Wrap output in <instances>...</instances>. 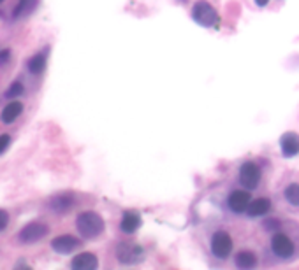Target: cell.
Returning a JSON list of instances; mask_svg holds the SVG:
<instances>
[{
  "instance_id": "1",
  "label": "cell",
  "mask_w": 299,
  "mask_h": 270,
  "mask_svg": "<svg viewBox=\"0 0 299 270\" xmlns=\"http://www.w3.org/2000/svg\"><path fill=\"white\" fill-rule=\"evenodd\" d=\"M76 228L83 239H95L104 232V220L93 211L81 212L76 220Z\"/></svg>"
},
{
  "instance_id": "2",
  "label": "cell",
  "mask_w": 299,
  "mask_h": 270,
  "mask_svg": "<svg viewBox=\"0 0 299 270\" xmlns=\"http://www.w3.org/2000/svg\"><path fill=\"white\" fill-rule=\"evenodd\" d=\"M192 16L197 21L199 25L206 26V28H211V26H217L218 23V14L206 0H199L197 4L194 5V11H192Z\"/></svg>"
},
{
  "instance_id": "3",
  "label": "cell",
  "mask_w": 299,
  "mask_h": 270,
  "mask_svg": "<svg viewBox=\"0 0 299 270\" xmlns=\"http://www.w3.org/2000/svg\"><path fill=\"white\" fill-rule=\"evenodd\" d=\"M48 235V226L42 223H28L27 226L20 230L18 233V241L21 244H34V242L41 241L42 237Z\"/></svg>"
},
{
  "instance_id": "4",
  "label": "cell",
  "mask_w": 299,
  "mask_h": 270,
  "mask_svg": "<svg viewBox=\"0 0 299 270\" xmlns=\"http://www.w3.org/2000/svg\"><path fill=\"white\" fill-rule=\"evenodd\" d=\"M116 256L123 265H134V263H139L143 260L144 253L139 245L131 244V242H123L116 247Z\"/></svg>"
},
{
  "instance_id": "5",
  "label": "cell",
  "mask_w": 299,
  "mask_h": 270,
  "mask_svg": "<svg viewBox=\"0 0 299 270\" xmlns=\"http://www.w3.org/2000/svg\"><path fill=\"white\" fill-rule=\"evenodd\" d=\"M232 251V239L227 232H217L211 239V253L217 258L223 260L227 258Z\"/></svg>"
},
{
  "instance_id": "6",
  "label": "cell",
  "mask_w": 299,
  "mask_h": 270,
  "mask_svg": "<svg viewBox=\"0 0 299 270\" xmlns=\"http://www.w3.org/2000/svg\"><path fill=\"white\" fill-rule=\"evenodd\" d=\"M259 181H261V169L253 162H246L241 165L240 169V183L245 188H257Z\"/></svg>"
},
{
  "instance_id": "7",
  "label": "cell",
  "mask_w": 299,
  "mask_h": 270,
  "mask_svg": "<svg viewBox=\"0 0 299 270\" xmlns=\"http://www.w3.org/2000/svg\"><path fill=\"white\" fill-rule=\"evenodd\" d=\"M271 249L276 256L280 258H289L291 254H294V244L285 233H276L271 239Z\"/></svg>"
},
{
  "instance_id": "8",
  "label": "cell",
  "mask_w": 299,
  "mask_h": 270,
  "mask_svg": "<svg viewBox=\"0 0 299 270\" xmlns=\"http://www.w3.org/2000/svg\"><path fill=\"white\" fill-rule=\"evenodd\" d=\"M80 244L81 242L76 237H72V235H60V237L53 239L51 247L60 254H69L72 251H76L80 247Z\"/></svg>"
},
{
  "instance_id": "9",
  "label": "cell",
  "mask_w": 299,
  "mask_h": 270,
  "mask_svg": "<svg viewBox=\"0 0 299 270\" xmlns=\"http://www.w3.org/2000/svg\"><path fill=\"white\" fill-rule=\"evenodd\" d=\"M250 205V195L246 191H241V190H236L232 191L231 196H229V207L231 211H234L236 214H241L248 209Z\"/></svg>"
},
{
  "instance_id": "10",
  "label": "cell",
  "mask_w": 299,
  "mask_h": 270,
  "mask_svg": "<svg viewBox=\"0 0 299 270\" xmlns=\"http://www.w3.org/2000/svg\"><path fill=\"white\" fill-rule=\"evenodd\" d=\"M97 265H99V260L93 253L78 254V256L72 258V263H71L72 269H76V270H93V269H97Z\"/></svg>"
},
{
  "instance_id": "11",
  "label": "cell",
  "mask_w": 299,
  "mask_h": 270,
  "mask_svg": "<svg viewBox=\"0 0 299 270\" xmlns=\"http://www.w3.org/2000/svg\"><path fill=\"white\" fill-rule=\"evenodd\" d=\"M280 146H282V153L285 156H294L299 153V135L298 133H285L280 139Z\"/></svg>"
},
{
  "instance_id": "12",
  "label": "cell",
  "mask_w": 299,
  "mask_h": 270,
  "mask_svg": "<svg viewBox=\"0 0 299 270\" xmlns=\"http://www.w3.org/2000/svg\"><path fill=\"white\" fill-rule=\"evenodd\" d=\"M122 230L125 233H134L136 230L141 226V216L137 214V212H125L123 214V220H122Z\"/></svg>"
},
{
  "instance_id": "13",
  "label": "cell",
  "mask_w": 299,
  "mask_h": 270,
  "mask_svg": "<svg viewBox=\"0 0 299 270\" xmlns=\"http://www.w3.org/2000/svg\"><path fill=\"white\" fill-rule=\"evenodd\" d=\"M72 204H74V198H72V195H58V196H53V198H51L50 207L53 209L55 212L63 214V212H67L69 209L72 207Z\"/></svg>"
},
{
  "instance_id": "14",
  "label": "cell",
  "mask_w": 299,
  "mask_h": 270,
  "mask_svg": "<svg viewBox=\"0 0 299 270\" xmlns=\"http://www.w3.org/2000/svg\"><path fill=\"white\" fill-rule=\"evenodd\" d=\"M270 209H271L270 200H268V198H257L255 202H250L246 212H248V216L257 218V216H264L266 212H270Z\"/></svg>"
},
{
  "instance_id": "15",
  "label": "cell",
  "mask_w": 299,
  "mask_h": 270,
  "mask_svg": "<svg viewBox=\"0 0 299 270\" xmlns=\"http://www.w3.org/2000/svg\"><path fill=\"white\" fill-rule=\"evenodd\" d=\"M23 111V104L21 102H9V105H5V109L2 111V121L4 123H13Z\"/></svg>"
},
{
  "instance_id": "16",
  "label": "cell",
  "mask_w": 299,
  "mask_h": 270,
  "mask_svg": "<svg viewBox=\"0 0 299 270\" xmlns=\"http://www.w3.org/2000/svg\"><path fill=\"white\" fill-rule=\"evenodd\" d=\"M35 5H37V0H20L16 9H14L13 18L14 20H20V18L28 16V14L35 9Z\"/></svg>"
},
{
  "instance_id": "17",
  "label": "cell",
  "mask_w": 299,
  "mask_h": 270,
  "mask_svg": "<svg viewBox=\"0 0 299 270\" xmlns=\"http://www.w3.org/2000/svg\"><path fill=\"white\" fill-rule=\"evenodd\" d=\"M236 265L240 269H253V267L257 265V256L250 253V251H241L236 256Z\"/></svg>"
},
{
  "instance_id": "18",
  "label": "cell",
  "mask_w": 299,
  "mask_h": 270,
  "mask_svg": "<svg viewBox=\"0 0 299 270\" xmlns=\"http://www.w3.org/2000/svg\"><path fill=\"white\" fill-rule=\"evenodd\" d=\"M46 69V58H44V54H35L34 58H30L28 62V71L32 74H42Z\"/></svg>"
},
{
  "instance_id": "19",
  "label": "cell",
  "mask_w": 299,
  "mask_h": 270,
  "mask_svg": "<svg viewBox=\"0 0 299 270\" xmlns=\"http://www.w3.org/2000/svg\"><path fill=\"white\" fill-rule=\"evenodd\" d=\"M285 198L289 204L299 207V184H289L285 188Z\"/></svg>"
},
{
  "instance_id": "20",
  "label": "cell",
  "mask_w": 299,
  "mask_h": 270,
  "mask_svg": "<svg viewBox=\"0 0 299 270\" xmlns=\"http://www.w3.org/2000/svg\"><path fill=\"white\" fill-rule=\"evenodd\" d=\"M23 90H25V88H23V84H21V83H14L13 86H11L7 92H5V97H7V98H16V97H20L21 93H23Z\"/></svg>"
},
{
  "instance_id": "21",
  "label": "cell",
  "mask_w": 299,
  "mask_h": 270,
  "mask_svg": "<svg viewBox=\"0 0 299 270\" xmlns=\"http://www.w3.org/2000/svg\"><path fill=\"white\" fill-rule=\"evenodd\" d=\"M9 144H11V137L9 135H0V154L7 149Z\"/></svg>"
},
{
  "instance_id": "22",
  "label": "cell",
  "mask_w": 299,
  "mask_h": 270,
  "mask_svg": "<svg viewBox=\"0 0 299 270\" xmlns=\"http://www.w3.org/2000/svg\"><path fill=\"white\" fill-rule=\"evenodd\" d=\"M7 221H9V216H7V212L4 211V209H0V232L7 226Z\"/></svg>"
},
{
  "instance_id": "23",
  "label": "cell",
  "mask_w": 299,
  "mask_h": 270,
  "mask_svg": "<svg viewBox=\"0 0 299 270\" xmlns=\"http://www.w3.org/2000/svg\"><path fill=\"white\" fill-rule=\"evenodd\" d=\"M9 56H11V53H9V49H4L0 51V63H5L9 60Z\"/></svg>"
},
{
  "instance_id": "24",
  "label": "cell",
  "mask_w": 299,
  "mask_h": 270,
  "mask_svg": "<svg viewBox=\"0 0 299 270\" xmlns=\"http://www.w3.org/2000/svg\"><path fill=\"white\" fill-rule=\"evenodd\" d=\"M255 2H257V5H261V7H264V5L268 4V2H270V0H255Z\"/></svg>"
},
{
  "instance_id": "25",
  "label": "cell",
  "mask_w": 299,
  "mask_h": 270,
  "mask_svg": "<svg viewBox=\"0 0 299 270\" xmlns=\"http://www.w3.org/2000/svg\"><path fill=\"white\" fill-rule=\"evenodd\" d=\"M2 2H4V0H0V4H2Z\"/></svg>"
}]
</instances>
